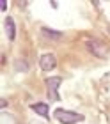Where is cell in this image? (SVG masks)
<instances>
[{
	"label": "cell",
	"instance_id": "6da1fadb",
	"mask_svg": "<svg viewBox=\"0 0 110 124\" xmlns=\"http://www.w3.org/2000/svg\"><path fill=\"white\" fill-rule=\"evenodd\" d=\"M55 119L62 122V124H76V122H82L84 121V115L82 114H76V112H71V110H64V108H57L53 112Z\"/></svg>",
	"mask_w": 110,
	"mask_h": 124
},
{
	"label": "cell",
	"instance_id": "7a4b0ae2",
	"mask_svg": "<svg viewBox=\"0 0 110 124\" xmlns=\"http://www.w3.org/2000/svg\"><path fill=\"white\" fill-rule=\"evenodd\" d=\"M62 78L60 76H50L46 78V87H48V96L51 101H59V94H57V89L60 87Z\"/></svg>",
	"mask_w": 110,
	"mask_h": 124
},
{
	"label": "cell",
	"instance_id": "3957f363",
	"mask_svg": "<svg viewBox=\"0 0 110 124\" xmlns=\"http://www.w3.org/2000/svg\"><path fill=\"white\" fill-rule=\"evenodd\" d=\"M87 48H89V52L92 55H96V57H100V59H107V55H108V48L103 43L94 41V39L87 41Z\"/></svg>",
	"mask_w": 110,
	"mask_h": 124
},
{
	"label": "cell",
	"instance_id": "277c9868",
	"mask_svg": "<svg viewBox=\"0 0 110 124\" xmlns=\"http://www.w3.org/2000/svg\"><path fill=\"white\" fill-rule=\"evenodd\" d=\"M39 66H41L43 71H51V69L57 66L55 55H51V53H44V55H41V59H39Z\"/></svg>",
	"mask_w": 110,
	"mask_h": 124
},
{
	"label": "cell",
	"instance_id": "5b68a950",
	"mask_svg": "<svg viewBox=\"0 0 110 124\" xmlns=\"http://www.w3.org/2000/svg\"><path fill=\"white\" fill-rule=\"evenodd\" d=\"M4 29H5V34H7V39L9 41H14V36H16V25H14V21L13 18H5L4 20Z\"/></svg>",
	"mask_w": 110,
	"mask_h": 124
},
{
	"label": "cell",
	"instance_id": "8992f818",
	"mask_svg": "<svg viewBox=\"0 0 110 124\" xmlns=\"http://www.w3.org/2000/svg\"><path fill=\"white\" fill-rule=\"evenodd\" d=\"M30 108L36 112L37 115L48 117V105H46V103H34V105H30Z\"/></svg>",
	"mask_w": 110,
	"mask_h": 124
},
{
	"label": "cell",
	"instance_id": "52a82bcc",
	"mask_svg": "<svg viewBox=\"0 0 110 124\" xmlns=\"http://www.w3.org/2000/svg\"><path fill=\"white\" fill-rule=\"evenodd\" d=\"M41 34H43V36L51 37V39H59V37H62V32H57V30H53V29H48V27H41Z\"/></svg>",
	"mask_w": 110,
	"mask_h": 124
},
{
	"label": "cell",
	"instance_id": "ba28073f",
	"mask_svg": "<svg viewBox=\"0 0 110 124\" xmlns=\"http://www.w3.org/2000/svg\"><path fill=\"white\" fill-rule=\"evenodd\" d=\"M16 69L21 71V73H25V71H28V66H27V64H23L21 60H18V62H16Z\"/></svg>",
	"mask_w": 110,
	"mask_h": 124
},
{
	"label": "cell",
	"instance_id": "9c48e42d",
	"mask_svg": "<svg viewBox=\"0 0 110 124\" xmlns=\"http://www.w3.org/2000/svg\"><path fill=\"white\" fill-rule=\"evenodd\" d=\"M34 124H41V122H34Z\"/></svg>",
	"mask_w": 110,
	"mask_h": 124
},
{
	"label": "cell",
	"instance_id": "30bf717a",
	"mask_svg": "<svg viewBox=\"0 0 110 124\" xmlns=\"http://www.w3.org/2000/svg\"><path fill=\"white\" fill-rule=\"evenodd\" d=\"M108 32H110V25H108Z\"/></svg>",
	"mask_w": 110,
	"mask_h": 124
}]
</instances>
